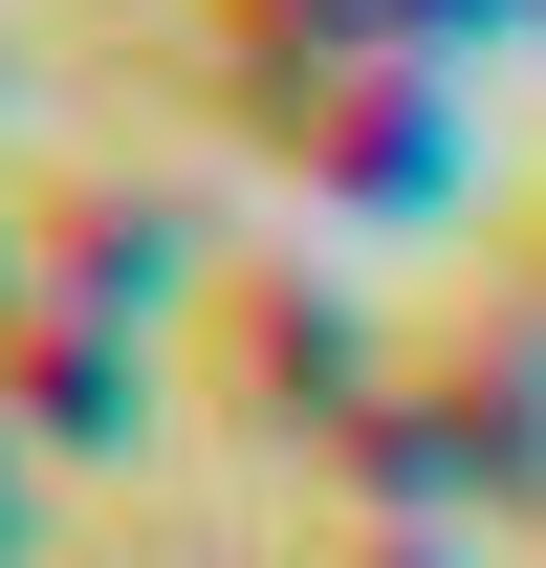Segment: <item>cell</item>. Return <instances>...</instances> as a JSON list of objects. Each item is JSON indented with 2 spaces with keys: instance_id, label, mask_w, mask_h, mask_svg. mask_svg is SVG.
Here are the masks:
<instances>
[{
  "instance_id": "8992f818",
  "label": "cell",
  "mask_w": 546,
  "mask_h": 568,
  "mask_svg": "<svg viewBox=\"0 0 546 568\" xmlns=\"http://www.w3.org/2000/svg\"><path fill=\"white\" fill-rule=\"evenodd\" d=\"M0 525H22V459H0Z\"/></svg>"
},
{
  "instance_id": "5b68a950",
  "label": "cell",
  "mask_w": 546,
  "mask_h": 568,
  "mask_svg": "<svg viewBox=\"0 0 546 568\" xmlns=\"http://www.w3.org/2000/svg\"><path fill=\"white\" fill-rule=\"evenodd\" d=\"M503 284H525V306H546V197H525V219H503Z\"/></svg>"
},
{
  "instance_id": "6da1fadb",
  "label": "cell",
  "mask_w": 546,
  "mask_h": 568,
  "mask_svg": "<svg viewBox=\"0 0 546 568\" xmlns=\"http://www.w3.org/2000/svg\"><path fill=\"white\" fill-rule=\"evenodd\" d=\"M219 110L306 175V197H437L459 175V88L437 44H372V22H219Z\"/></svg>"
},
{
  "instance_id": "3957f363",
  "label": "cell",
  "mask_w": 546,
  "mask_h": 568,
  "mask_svg": "<svg viewBox=\"0 0 546 568\" xmlns=\"http://www.w3.org/2000/svg\"><path fill=\"white\" fill-rule=\"evenodd\" d=\"M44 306H88V328H132V306H198V241H175V197H153V175H44Z\"/></svg>"
},
{
  "instance_id": "7a4b0ae2",
  "label": "cell",
  "mask_w": 546,
  "mask_h": 568,
  "mask_svg": "<svg viewBox=\"0 0 546 568\" xmlns=\"http://www.w3.org/2000/svg\"><path fill=\"white\" fill-rule=\"evenodd\" d=\"M175 372H198L241 437H284V459H328L350 416H372V372H394V328H350L306 263H219L198 306H175Z\"/></svg>"
},
{
  "instance_id": "277c9868",
  "label": "cell",
  "mask_w": 546,
  "mask_h": 568,
  "mask_svg": "<svg viewBox=\"0 0 546 568\" xmlns=\"http://www.w3.org/2000/svg\"><path fill=\"white\" fill-rule=\"evenodd\" d=\"M0 372H22V437H132V328H88V306H22L0 328Z\"/></svg>"
},
{
  "instance_id": "52a82bcc",
  "label": "cell",
  "mask_w": 546,
  "mask_h": 568,
  "mask_svg": "<svg viewBox=\"0 0 546 568\" xmlns=\"http://www.w3.org/2000/svg\"><path fill=\"white\" fill-rule=\"evenodd\" d=\"M0 328H22V306H0Z\"/></svg>"
}]
</instances>
